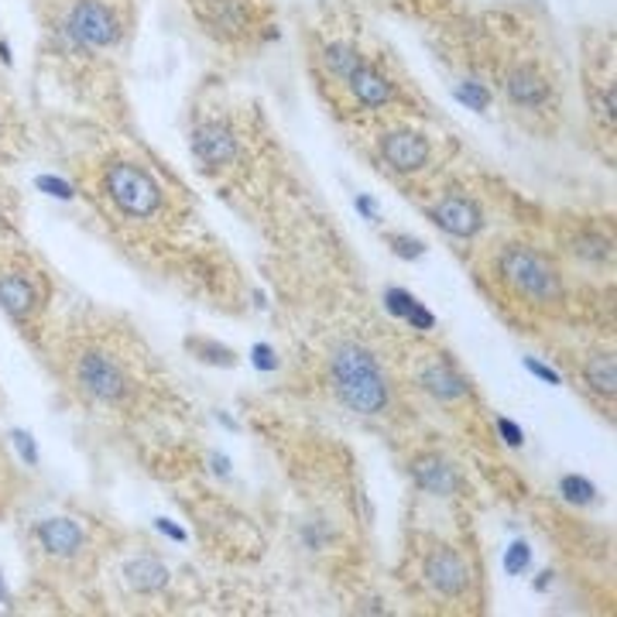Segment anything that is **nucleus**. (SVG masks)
Listing matches in <instances>:
<instances>
[{"mask_svg": "<svg viewBox=\"0 0 617 617\" xmlns=\"http://www.w3.org/2000/svg\"><path fill=\"white\" fill-rule=\"evenodd\" d=\"M347 83H350V93H353V97H358L364 107H385V104H391V97H395L391 80H388L377 65H367V62H361L358 69H353V73L347 76Z\"/></svg>", "mask_w": 617, "mask_h": 617, "instance_id": "obj_11", "label": "nucleus"}, {"mask_svg": "<svg viewBox=\"0 0 617 617\" xmlns=\"http://www.w3.org/2000/svg\"><path fill=\"white\" fill-rule=\"evenodd\" d=\"M244 8L237 4V0H217V17H213V28H217L220 35H237L244 28Z\"/></svg>", "mask_w": 617, "mask_h": 617, "instance_id": "obj_19", "label": "nucleus"}, {"mask_svg": "<svg viewBox=\"0 0 617 617\" xmlns=\"http://www.w3.org/2000/svg\"><path fill=\"white\" fill-rule=\"evenodd\" d=\"M124 577L128 583L137 590V593H158L169 586V569H165V562L152 559V556H141V559H131L124 566Z\"/></svg>", "mask_w": 617, "mask_h": 617, "instance_id": "obj_14", "label": "nucleus"}, {"mask_svg": "<svg viewBox=\"0 0 617 617\" xmlns=\"http://www.w3.org/2000/svg\"><path fill=\"white\" fill-rule=\"evenodd\" d=\"M406 319L412 323V329H422V334H425V329H433V326H436V316L430 313V308H422V302L412 305V313H409Z\"/></svg>", "mask_w": 617, "mask_h": 617, "instance_id": "obj_26", "label": "nucleus"}, {"mask_svg": "<svg viewBox=\"0 0 617 617\" xmlns=\"http://www.w3.org/2000/svg\"><path fill=\"white\" fill-rule=\"evenodd\" d=\"M497 433H501V439H505L508 446H521V443H525V433H521L511 419H497Z\"/></svg>", "mask_w": 617, "mask_h": 617, "instance_id": "obj_27", "label": "nucleus"}, {"mask_svg": "<svg viewBox=\"0 0 617 617\" xmlns=\"http://www.w3.org/2000/svg\"><path fill=\"white\" fill-rule=\"evenodd\" d=\"M573 254L586 257V261H610V237L604 233H577L573 237Z\"/></svg>", "mask_w": 617, "mask_h": 617, "instance_id": "obj_20", "label": "nucleus"}, {"mask_svg": "<svg viewBox=\"0 0 617 617\" xmlns=\"http://www.w3.org/2000/svg\"><path fill=\"white\" fill-rule=\"evenodd\" d=\"M529 562H532V549H529L525 542H515L511 549H508V556H505V569H508L511 577H518V573H525Z\"/></svg>", "mask_w": 617, "mask_h": 617, "instance_id": "obj_24", "label": "nucleus"}, {"mask_svg": "<svg viewBox=\"0 0 617 617\" xmlns=\"http://www.w3.org/2000/svg\"><path fill=\"white\" fill-rule=\"evenodd\" d=\"M559 491L569 505H593L597 501V487H593L586 477H577V473H569V477L559 481Z\"/></svg>", "mask_w": 617, "mask_h": 617, "instance_id": "obj_22", "label": "nucleus"}, {"mask_svg": "<svg viewBox=\"0 0 617 617\" xmlns=\"http://www.w3.org/2000/svg\"><path fill=\"white\" fill-rule=\"evenodd\" d=\"M334 382H337L340 401L350 412L382 415L388 409V385L371 350L358 343H343L334 353Z\"/></svg>", "mask_w": 617, "mask_h": 617, "instance_id": "obj_1", "label": "nucleus"}, {"mask_svg": "<svg viewBox=\"0 0 617 617\" xmlns=\"http://www.w3.org/2000/svg\"><path fill=\"white\" fill-rule=\"evenodd\" d=\"M436 223L446 230V233H453V237H473L481 227H484V217H481V209L473 199H463V196H449L436 206Z\"/></svg>", "mask_w": 617, "mask_h": 617, "instance_id": "obj_10", "label": "nucleus"}, {"mask_svg": "<svg viewBox=\"0 0 617 617\" xmlns=\"http://www.w3.org/2000/svg\"><path fill=\"white\" fill-rule=\"evenodd\" d=\"M76 374H80L83 391L93 395L97 401H121L128 391L121 367H117L110 358H104V353H83Z\"/></svg>", "mask_w": 617, "mask_h": 617, "instance_id": "obj_5", "label": "nucleus"}, {"mask_svg": "<svg viewBox=\"0 0 617 617\" xmlns=\"http://www.w3.org/2000/svg\"><path fill=\"white\" fill-rule=\"evenodd\" d=\"M213 463H217V467H213V470H217V473H223V477H227V473H230V460H227V457H213Z\"/></svg>", "mask_w": 617, "mask_h": 617, "instance_id": "obj_35", "label": "nucleus"}, {"mask_svg": "<svg viewBox=\"0 0 617 617\" xmlns=\"http://www.w3.org/2000/svg\"><path fill=\"white\" fill-rule=\"evenodd\" d=\"M525 367H529V371H532V374L539 377V382H545V385H559V374H556L553 367L539 364L535 358H529V361H525Z\"/></svg>", "mask_w": 617, "mask_h": 617, "instance_id": "obj_31", "label": "nucleus"}, {"mask_svg": "<svg viewBox=\"0 0 617 617\" xmlns=\"http://www.w3.org/2000/svg\"><path fill=\"white\" fill-rule=\"evenodd\" d=\"M38 542L52 556H73L83 549V532L76 521H69V518H49L38 525Z\"/></svg>", "mask_w": 617, "mask_h": 617, "instance_id": "obj_12", "label": "nucleus"}, {"mask_svg": "<svg viewBox=\"0 0 617 617\" xmlns=\"http://www.w3.org/2000/svg\"><path fill=\"white\" fill-rule=\"evenodd\" d=\"M460 100H467V104H473L477 110H484V107H487V89H481L477 83H467V86L460 89Z\"/></svg>", "mask_w": 617, "mask_h": 617, "instance_id": "obj_29", "label": "nucleus"}, {"mask_svg": "<svg viewBox=\"0 0 617 617\" xmlns=\"http://www.w3.org/2000/svg\"><path fill=\"white\" fill-rule=\"evenodd\" d=\"M422 388L430 391L433 398H443V401L463 398L470 391V385L463 382V377L453 367H430V371H422Z\"/></svg>", "mask_w": 617, "mask_h": 617, "instance_id": "obj_16", "label": "nucleus"}, {"mask_svg": "<svg viewBox=\"0 0 617 617\" xmlns=\"http://www.w3.org/2000/svg\"><path fill=\"white\" fill-rule=\"evenodd\" d=\"M382 155L395 172H419L430 161V141L419 131H395L382 141Z\"/></svg>", "mask_w": 617, "mask_h": 617, "instance_id": "obj_7", "label": "nucleus"}, {"mask_svg": "<svg viewBox=\"0 0 617 617\" xmlns=\"http://www.w3.org/2000/svg\"><path fill=\"white\" fill-rule=\"evenodd\" d=\"M385 302H388V308H391L395 316L406 319V316L412 313V305H415L419 299H415V295H409L406 289H388V292H385Z\"/></svg>", "mask_w": 617, "mask_h": 617, "instance_id": "obj_25", "label": "nucleus"}, {"mask_svg": "<svg viewBox=\"0 0 617 617\" xmlns=\"http://www.w3.org/2000/svg\"><path fill=\"white\" fill-rule=\"evenodd\" d=\"M185 347L193 350L199 361H206V364H217V367H233L237 364V353L230 347L213 343V340H189Z\"/></svg>", "mask_w": 617, "mask_h": 617, "instance_id": "obj_21", "label": "nucleus"}, {"mask_svg": "<svg viewBox=\"0 0 617 617\" xmlns=\"http://www.w3.org/2000/svg\"><path fill=\"white\" fill-rule=\"evenodd\" d=\"M388 244H391V251H395L398 257H406V261L425 254V244L415 241V237H406V233H388Z\"/></svg>", "mask_w": 617, "mask_h": 617, "instance_id": "obj_23", "label": "nucleus"}, {"mask_svg": "<svg viewBox=\"0 0 617 617\" xmlns=\"http://www.w3.org/2000/svg\"><path fill=\"white\" fill-rule=\"evenodd\" d=\"M193 155L203 161V165H230L237 158V137L230 128L209 121V124H199L193 131Z\"/></svg>", "mask_w": 617, "mask_h": 617, "instance_id": "obj_8", "label": "nucleus"}, {"mask_svg": "<svg viewBox=\"0 0 617 617\" xmlns=\"http://www.w3.org/2000/svg\"><path fill=\"white\" fill-rule=\"evenodd\" d=\"M155 529H158L161 535H169V539H176V542H185V532H182V529H176V525H172V521H165V518H158V521H155Z\"/></svg>", "mask_w": 617, "mask_h": 617, "instance_id": "obj_33", "label": "nucleus"}, {"mask_svg": "<svg viewBox=\"0 0 617 617\" xmlns=\"http://www.w3.org/2000/svg\"><path fill=\"white\" fill-rule=\"evenodd\" d=\"M583 377L597 395L614 398L617 395V361H614V353H593V358L586 361V367H583Z\"/></svg>", "mask_w": 617, "mask_h": 617, "instance_id": "obj_17", "label": "nucleus"}, {"mask_svg": "<svg viewBox=\"0 0 617 617\" xmlns=\"http://www.w3.org/2000/svg\"><path fill=\"white\" fill-rule=\"evenodd\" d=\"M69 35L80 45H93V49H107L121 38V21L104 4V0H80L69 14Z\"/></svg>", "mask_w": 617, "mask_h": 617, "instance_id": "obj_4", "label": "nucleus"}, {"mask_svg": "<svg viewBox=\"0 0 617 617\" xmlns=\"http://www.w3.org/2000/svg\"><path fill=\"white\" fill-rule=\"evenodd\" d=\"M497 268H501V278L521 295H529L535 302L562 299L559 271L549 265V261H542L535 251H529V247H505L501 261H497Z\"/></svg>", "mask_w": 617, "mask_h": 617, "instance_id": "obj_2", "label": "nucleus"}, {"mask_svg": "<svg viewBox=\"0 0 617 617\" xmlns=\"http://www.w3.org/2000/svg\"><path fill=\"white\" fill-rule=\"evenodd\" d=\"M508 97L518 104V107H542L549 100V83L532 65H521L508 76Z\"/></svg>", "mask_w": 617, "mask_h": 617, "instance_id": "obj_13", "label": "nucleus"}, {"mask_svg": "<svg viewBox=\"0 0 617 617\" xmlns=\"http://www.w3.org/2000/svg\"><path fill=\"white\" fill-rule=\"evenodd\" d=\"M409 467H412V477H415V484H419L422 491L439 494V497H449V494L460 491L457 470L449 467L443 457H436V453H422V457H415Z\"/></svg>", "mask_w": 617, "mask_h": 617, "instance_id": "obj_9", "label": "nucleus"}, {"mask_svg": "<svg viewBox=\"0 0 617 617\" xmlns=\"http://www.w3.org/2000/svg\"><path fill=\"white\" fill-rule=\"evenodd\" d=\"M0 604H8V590H4V580H0Z\"/></svg>", "mask_w": 617, "mask_h": 617, "instance_id": "obj_36", "label": "nucleus"}, {"mask_svg": "<svg viewBox=\"0 0 617 617\" xmlns=\"http://www.w3.org/2000/svg\"><path fill=\"white\" fill-rule=\"evenodd\" d=\"M107 193L128 217H152L161 206L158 182L141 169V165H131V161H117L107 172Z\"/></svg>", "mask_w": 617, "mask_h": 617, "instance_id": "obj_3", "label": "nucleus"}, {"mask_svg": "<svg viewBox=\"0 0 617 617\" xmlns=\"http://www.w3.org/2000/svg\"><path fill=\"white\" fill-rule=\"evenodd\" d=\"M323 62H326V69H329V73H334V76L347 80L364 59H361V52H358V45H350V41H334V45H329V49L323 52Z\"/></svg>", "mask_w": 617, "mask_h": 617, "instance_id": "obj_18", "label": "nucleus"}, {"mask_svg": "<svg viewBox=\"0 0 617 617\" xmlns=\"http://www.w3.org/2000/svg\"><path fill=\"white\" fill-rule=\"evenodd\" d=\"M11 439H14V446H17V453H21V457H25V460H28V463L35 467V463H38V449H35V443H32V436H28V433H21V430H17V433H14Z\"/></svg>", "mask_w": 617, "mask_h": 617, "instance_id": "obj_28", "label": "nucleus"}, {"mask_svg": "<svg viewBox=\"0 0 617 617\" xmlns=\"http://www.w3.org/2000/svg\"><path fill=\"white\" fill-rule=\"evenodd\" d=\"M358 209L364 213L367 220H377V206H374V199H367V196H358Z\"/></svg>", "mask_w": 617, "mask_h": 617, "instance_id": "obj_34", "label": "nucleus"}, {"mask_svg": "<svg viewBox=\"0 0 617 617\" xmlns=\"http://www.w3.org/2000/svg\"><path fill=\"white\" fill-rule=\"evenodd\" d=\"M254 364H257L261 371H275V367H278V361H275V353H271L268 343H257V347H254Z\"/></svg>", "mask_w": 617, "mask_h": 617, "instance_id": "obj_30", "label": "nucleus"}, {"mask_svg": "<svg viewBox=\"0 0 617 617\" xmlns=\"http://www.w3.org/2000/svg\"><path fill=\"white\" fill-rule=\"evenodd\" d=\"M425 580L433 590H439L443 597H460L470 586V569L453 549H433L425 556Z\"/></svg>", "mask_w": 617, "mask_h": 617, "instance_id": "obj_6", "label": "nucleus"}, {"mask_svg": "<svg viewBox=\"0 0 617 617\" xmlns=\"http://www.w3.org/2000/svg\"><path fill=\"white\" fill-rule=\"evenodd\" d=\"M38 185H41V189H49V193L59 196V199H73V189H69L62 179H38Z\"/></svg>", "mask_w": 617, "mask_h": 617, "instance_id": "obj_32", "label": "nucleus"}, {"mask_svg": "<svg viewBox=\"0 0 617 617\" xmlns=\"http://www.w3.org/2000/svg\"><path fill=\"white\" fill-rule=\"evenodd\" d=\"M0 305H4L14 319H25L32 308H35L32 281L21 278V275H4V278H0Z\"/></svg>", "mask_w": 617, "mask_h": 617, "instance_id": "obj_15", "label": "nucleus"}]
</instances>
